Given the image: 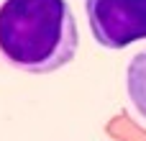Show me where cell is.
<instances>
[{"instance_id":"2","label":"cell","mask_w":146,"mask_h":141,"mask_svg":"<svg viewBox=\"0 0 146 141\" xmlns=\"http://www.w3.org/2000/svg\"><path fill=\"white\" fill-rule=\"evenodd\" d=\"M90 33L103 49H126L146 39V0H85Z\"/></svg>"},{"instance_id":"3","label":"cell","mask_w":146,"mask_h":141,"mask_svg":"<svg viewBox=\"0 0 146 141\" xmlns=\"http://www.w3.org/2000/svg\"><path fill=\"white\" fill-rule=\"evenodd\" d=\"M126 95L133 113L146 123V46L126 64Z\"/></svg>"},{"instance_id":"1","label":"cell","mask_w":146,"mask_h":141,"mask_svg":"<svg viewBox=\"0 0 146 141\" xmlns=\"http://www.w3.org/2000/svg\"><path fill=\"white\" fill-rule=\"evenodd\" d=\"M80 36L67 0H3L0 59L26 74H51L77 57Z\"/></svg>"}]
</instances>
